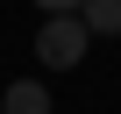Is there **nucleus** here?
Here are the masks:
<instances>
[{"mask_svg": "<svg viewBox=\"0 0 121 114\" xmlns=\"http://www.w3.org/2000/svg\"><path fill=\"white\" fill-rule=\"evenodd\" d=\"M86 22L78 14H43V29H36V57H43V64H57V71H71L78 64V57H86Z\"/></svg>", "mask_w": 121, "mask_h": 114, "instance_id": "nucleus-1", "label": "nucleus"}, {"mask_svg": "<svg viewBox=\"0 0 121 114\" xmlns=\"http://www.w3.org/2000/svg\"><path fill=\"white\" fill-rule=\"evenodd\" d=\"M0 114H50V93L36 79H14L7 93H0Z\"/></svg>", "mask_w": 121, "mask_h": 114, "instance_id": "nucleus-2", "label": "nucleus"}, {"mask_svg": "<svg viewBox=\"0 0 121 114\" xmlns=\"http://www.w3.org/2000/svg\"><path fill=\"white\" fill-rule=\"evenodd\" d=\"M86 36H121V0H78Z\"/></svg>", "mask_w": 121, "mask_h": 114, "instance_id": "nucleus-3", "label": "nucleus"}, {"mask_svg": "<svg viewBox=\"0 0 121 114\" xmlns=\"http://www.w3.org/2000/svg\"><path fill=\"white\" fill-rule=\"evenodd\" d=\"M43 14H78V0H36Z\"/></svg>", "mask_w": 121, "mask_h": 114, "instance_id": "nucleus-4", "label": "nucleus"}]
</instances>
